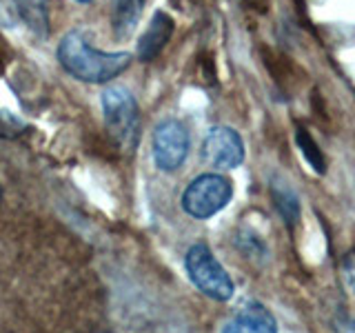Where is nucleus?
<instances>
[{
	"label": "nucleus",
	"instance_id": "obj_1",
	"mask_svg": "<svg viewBox=\"0 0 355 333\" xmlns=\"http://www.w3.org/2000/svg\"><path fill=\"white\" fill-rule=\"evenodd\" d=\"M133 56L127 51H100L89 44L80 31H69L58 44V60L78 80L109 83L129 69Z\"/></svg>",
	"mask_w": 355,
	"mask_h": 333
},
{
	"label": "nucleus",
	"instance_id": "obj_2",
	"mask_svg": "<svg viewBox=\"0 0 355 333\" xmlns=\"http://www.w3.org/2000/svg\"><path fill=\"white\" fill-rule=\"evenodd\" d=\"M184 264H187V273L191 278V282L205 296L225 302V300H229L233 291H236L231 275L225 271V266L216 260V255L211 253L207 244H193V247L187 251Z\"/></svg>",
	"mask_w": 355,
	"mask_h": 333
},
{
	"label": "nucleus",
	"instance_id": "obj_3",
	"mask_svg": "<svg viewBox=\"0 0 355 333\" xmlns=\"http://www.w3.org/2000/svg\"><path fill=\"white\" fill-rule=\"evenodd\" d=\"M233 185L220 173H202L184 189L182 209L193 218H211L231 203Z\"/></svg>",
	"mask_w": 355,
	"mask_h": 333
},
{
	"label": "nucleus",
	"instance_id": "obj_4",
	"mask_svg": "<svg viewBox=\"0 0 355 333\" xmlns=\"http://www.w3.org/2000/svg\"><path fill=\"white\" fill-rule=\"evenodd\" d=\"M103 114L109 133L122 147H131L138 138V103L127 87H107L103 92Z\"/></svg>",
	"mask_w": 355,
	"mask_h": 333
},
{
	"label": "nucleus",
	"instance_id": "obj_5",
	"mask_svg": "<svg viewBox=\"0 0 355 333\" xmlns=\"http://www.w3.org/2000/svg\"><path fill=\"white\" fill-rule=\"evenodd\" d=\"M189 153V131L180 120H162L153 131V160L162 171H175Z\"/></svg>",
	"mask_w": 355,
	"mask_h": 333
},
{
	"label": "nucleus",
	"instance_id": "obj_6",
	"mask_svg": "<svg viewBox=\"0 0 355 333\" xmlns=\"http://www.w3.org/2000/svg\"><path fill=\"white\" fill-rule=\"evenodd\" d=\"M202 158L218 169H236L244 160V142L231 127H214L202 142Z\"/></svg>",
	"mask_w": 355,
	"mask_h": 333
},
{
	"label": "nucleus",
	"instance_id": "obj_7",
	"mask_svg": "<svg viewBox=\"0 0 355 333\" xmlns=\"http://www.w3.org/2000/svg\"><path fill=\"white\" fill-rule=\"evenodd\" d=\"M222 333H277V322L266 307L249 302L227 322Z\"/></svg>",
	"mask_w": 355,
	"mask_h": 333
},
{
	"label": "nucleus",
	"instance_id": "obj_8",
	"mask_svg": "<svg viewBox=\"0 0 355 333\" xmlns=\"http://www.w3.org/2000/svg\"><path fill=\"white\" fill-rule=\"evenodd\" d=\"M171 33H173V20L164 11H155L151 25L142 33V38L138 42V58L144 62L153 60L166 44V40L171 38Z\"/></svg>",
	"mask_w": 355,
	"mask_h": 333
},
{
	"label": "nucleus",
	"instance_id": "obj_9",
	"mask_svg": "<svg viewBox=\"0 0 355 333\" xmlns=\"http://www.w3.org/2000/svg\"><path fill=\"white\" fill-rule=\"evenodd\" d=\"M273 198H275V207L280 209L282 218L288 222V225H295L300 218V200L293 189L286 187V182L273 185Z\"/></svg>",
	"mask_w": 355,
	"mask_h": 333
},
{
	"label": "nucleus",
	"instance_id": "obj_10",
	"mask_svg": "<svg viewBox=\"0 0 355 333\" xmlns=\"http://www.w3.org/2000/svg\"><path fill=\"white\" fill-rule=\"evenodd\" d=\"M295 142L300 151H302V155L306 158V162L313 166L315 173H324L327 171V162H324V155H322L318 142L311 138V133L306 129H297L295 131Z\"/></svg>",
	"mask_w": 355,
	"mask_h": 333
},
{
	"label": "nucleus",
	"instance_id": "obj_11",
	"mask_svg": "<svg viewBox=\"0 0 355 333\" xmlns=\"http://www.w3.org/2000/svg\"><path fill=\"white\" fill-rule=\"evenodd\" d=\"M142 0H118L116 5V31L120 36H127L131 27L136 25V20L140 16Z\"/></svg>",
	"mask_w": 355,
	"mask_h": 333
},
{
	"label": "nucleus",
	"instance_id": "obj_12",
	"mask_svg": "<svg viewBox=\"0 0 355 333\" xmlns=\"http://www.w3.org/2000/svg\"><path fill=\"white\" fill-rule=\"evenodd\" d=\"M20 11L25 20L33 29H44L47 27V7H44V0H18Z\"/></svg>",
	"mask_w": 355,
	"mask_h": 333
},
{
	"label": "nucleus",
	"instance_id": "obj_13",
	"mask_svg": "<svg viewBox=\"0 0 355 333\" xmlns=\"http://www.w3.org/2000/svg\"><path fill=\"white\" fill-rule=\"evenodd\" d=\"M344 273H347V280L355 291V253H349L347 260H344Z\"/></svg>",
	"mask_w": 355,
	"mask_h": 333
},
{
	"label": "nucleus",
	"instance_id": "obj_14",
	"mask_svg": "<svg viewBox=\"0 0 355 333\" xmlns=\"http://www.w3.org/2000/svg\"><path fill=\"white\" fill-rule=\"evenodd\" d=\"M338 331L340 333H355V320H342Z\"/></svg>",
	"mask_w": 355,
	"mask_h": 333
},
{
	"label": "nucleus",
	"instance_id": "obj_15",
	"mask_svg": "<svg viewBox=\"0 0 355 333\" xmlns=\"http://www.w3.org/2000/svg\"><path fill=\"white\" fill-rule=\"evenodd\" d=\"M78 3H92V0H78Z\"/></svg>",
	"mask_w": 355,
	"mask_h": 333
}]
</instances>
